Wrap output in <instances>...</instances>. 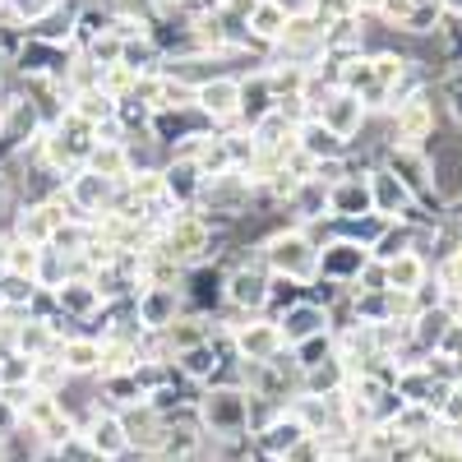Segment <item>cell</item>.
<instances>
[{"instance_id": "cell-1", "label": "cell", "mask_w": 462, "mask_h": 462, "mask_svg": "<svg viewBox=\"0 0 462 462\" xmlns=\"http://www.w3.org/2000/svg\"><path fill=\"white\" fill-rule=\"evenodd\" d=\"M208 416L217 420V426L236 430L241 420H245V402H241V393H217V398L208 402Z\"/></svg>"}, {"instance_id": "cell-3", "label": "cell", "mask_w": 462, "mask_h": 462, "mask_svg": "<svg viewBox=\"0 0 462 462\" xmlns=\"http://www.w3.org/2000/svg\"><path fill=\"white\" fill-rule=\"evenodd\" d=\"M296 439H300L296 426H273V430H268V448H291Z\"/></svg>"}, {"instance_id": "cell-4", "label": "cell", "mask_w": 462, "mask_h": 462, "mask_svg": "<svg viewBox=\"0 0 462 462\" xmlns=\"http://www.w3.org/2000/svg\"><path fill=\"white\" fill-rule=\"evenodd\" d=\"M231 296H236V300H259L263 291H259V282H254V278H245V273H241V278H236V291H231Z\"/></svg>"}, {"instance_id": "cell-2", "label": "cell", "mask_w": 462, "mask_h": 462, "mask_svg": "<svg viewBox=\"0 0 462 462\" xmlns=\"http://www.w3.org/2000/svg\"><path fill=\"white\" fill-rule=\"evenodd\" d=\"M93 444L102 448V453H116L125 439H121V426H116V420H97V430H93Z\"/></svg>"}]
</instances>
